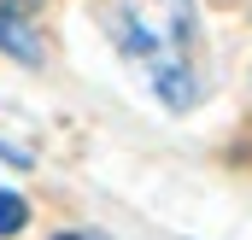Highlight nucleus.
Returning <instances> with one entry per match:
<instances>
[{"label": "nucleus", "instance_id": "nucleus-1", "mask_svg": "<svg viewBox=\"0 0 252 240\" xmlns=\"http://www.w3.org/2000/svg\"><path fill=\"white\" fill-rule=\"evenodd\" d=\"M153 76H158V94H164L176 112H188L193 100H199V82H193V76H188L176 59H158V64H153Z\"/></svg>", "mask_w": 252, "mask_h": 240}, {"label": "nucleus", "instance_id": "nucleus-2", "mask_svg": "<svg viewBox=\"0 0 252 240\" xmlns=\"http://www.w3.org/2000/svg\"><path fill=\"white\" fill-rule=\"evenodd\" d=\"M0 47H6L12 59H24V64H35V59H41V41H35V35L18 24V18H6V12H0Z\"/></svg>", "mask_w": 252, "mask_h": 240}, {"label": "nucleus", "instance_id": "nucleus-3", "mask_svg": "<svg viewBox=\"0 0 252 240\" xmlns=\"http://www.w3.org/2000/svg\"><path fill=\"white\" fill-rule=\"evenodd\" d=\"M24 223H30V205L18 193H0V235H18Z\"/></svg>", "mask_w": 252, "mask_h": 240}, {"label": "nucleus", "instance_id": "nucleus-4", "mask_svg": "<svg viewBox=\"0 0 252 240\" xmlns=\"http://www.w3.org/2000/svg\"><path fill=\"white\" fill-rule=\"evenodd\" d=\"M41 6H47V0H0V12H6V18H18V24H24V18H35Z\"/></svg>", "mask_w": 252, "mask_h": 240}, {"label": "nucleus", "instance_id": "nucleus-5", "mask_svg": "<svg viewBox=\"0 0 252 240\" xmlns=\"http://www.w3.org/2000/svg\"><path fill=\"white\" fill-rule=\"evenodd\" d=\"M53 240H88V235H53Z\"/></svg>", "mask_w": 252, "mask_h": 240}]
</instances>
